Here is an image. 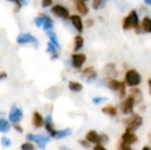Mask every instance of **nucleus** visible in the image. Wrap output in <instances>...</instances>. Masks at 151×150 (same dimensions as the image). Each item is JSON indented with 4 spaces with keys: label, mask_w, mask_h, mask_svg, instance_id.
I'll return each mask as SVG.
<instances>
[{
    "label": "nucleus",
    "mask_w": 151,
    "mask_h": 150,
    "mask_svg": "<svg viewBox=\"0 0 151 150\" xmlns=\"http://www.w3.org/2000/svg\"><path fill=\"white\" fill-rule=\"evenodd\" d=\"M140 19L139 14L136 9H132L124 18L122 19V23H121V28L123 31H129V30H136L140 25Z\"/></svg>",
    "instance_id": "obj_1"
},
{
    "label": "nucleus",
    "mask_w": 151,
    "mask_h": 150,
    "mask_svg": "<svg viewBox=\"0 0 151 150\" xmlns=\"http://www.w3.org/2000/svg\"><path fill=\"white\" fill-rule=\"evenodd\" d=\"M142 79L143 78H142L141 73L135 68L127 69L124 73V77H123V81L129 88H138L142 83Z\"/></svg>",
    "instance_id": "obj_2"
},
{
    "label": "nucleus",
    "mask_w": 151,
    "mask_h": 150,
    "mask_svg": "<svg viewBox=\"0 0 151 150\" xmlns=\"http://www.w3.org/2000/svg\"><path fill=\"white\" fill-rule=\"evenodd\" d=\"M123 124L125 126V130H129L132 132H136L137 130H139L142 126H143L144 119L139 113H132L131 115H129L127 118L122 120Z\"/></svg>",
    "instance_id": "obj_3"
},
{
    "label": "nucleus",
    "mask_w": 151,
    "mask_h": 150,
    "mask_svg": "<svg viewBox=\"0 0 151 150\" xmlns=\"http://www.w3.org/2000/svg\"><path fill=\"white\" fill-rule=\"evenodd\" d=\"M17 43L19 45H25V44L31 43L34 47L37 48L39 46V40L30 33H20L17 37Z\"/></svg>",
    "instance_id": "obj_4"
},
{
    "label": "nucleus",
    "mask_w": 151,
    "mask_h": 150,
    "mask_svg": "<svg viewBox=\"0 0 151 150\" xmlns=\"http://www.w3.org/2000/svg\"><path fill=\"white\" fill-rule=\"evenodd\" d=\"M135 106H136L135 100L129 95L127 98L121 101L119 109L123 115L129 116V115H131L132 113H134V108H135Z\"/></svg>",
    "instance_id": "obj_5"
},
{
    "label": "nucleus",
    "mask_w": 151,
    "mask_h": 150,
    "mask_svg": "<svg viewBox=\"0 0 151 150\" xmlns=\"http://www.w3.org/2000/svg\"><path fill=\"white\" fill-rule=\"evenodd\" d=\"M27 140L35 142L38 145L40 149H44L48 142H50V137L43 136V135H34V134H28L27 135Z\"/></svg>",
    "instance_id": "obj_6"
},
{
    "label": "nucleus",
    "mask_w": 151,
    "mask_h": 150,
    "mask_svg": "<svg viewBox=\"0 0 151 150\" xmlns=\"http://www.w3.org/2000/svg\"><path fill=\"white\" fill-rule=\"evenodd\" d=\"M52 12L55 16H57L58 18L63 19V20H68L71 17L69 9L67 7H65L64 5H61V4H56V5L52 6Z\"/></svg>",
    "instance_id": "obj_7"
},
{
    "label": "nucleus",
    "mask_w": 151,
    "mask_h": 150,
    "mask_svg": "<svg viewBox=\"0 0 151 150\" xmlns=\"http://www.w3.org/2000/svg\"><path fill=\"white\" fill-rule=\"evenodd\" d=\"M135 32L137 33V34H142V33L149 34V33H151V18L150 17L146 16L142 19L139 27L136 29Z\"/></svg>",
    "instance_id": "obj_8"
},
{
    "label": "nucleus",
    "mask_w": 151,
    "mask_h": 150,
    "mask_svg": "<svg viewBox=\"0 0 151 150\" xmlns=\"http://www.w3.org/2000/svg\"><path fill=\"white\" fill-rule=\"evenodd\" d=\"M86 62V56L80 52H74L71 56V64L74 69H80Z\"/></svg>",
    "instance_id": "obj_9"
},
{
    "label": "nucleus",
    "mask_w": 151,
    "mask_h": 150,
    "mask_svg": "<svg viewBox=\"0 0 151 150\" xmlns=\"http://www.w3.org/2000/svg\"><path fill=\"white\" fill-rule=\"evenodd\" d=\"M81 76L88 83H91V82L96 81L98 78V72L96 71V69L93 66L86 67L82 70Z\"/></svg>",
    "instance_id": "obj_10"
},
{
    "label": "nucleus",
    "mask_w": 151,
    "mask_h": 150,
    "mask_svg": "<svg viewBox=\"0 0 151 150\" xmlns=\"http://www.w3.org/2000/svg\"><path fill=\"white\" fill-rule=\"evenodd\" d=\"M138 136L135 134V132H132L129 130H124V132L121 134L120 141L124 144L127 145H133L138 142Z\"/></svg>",
    "instance_id": "obj_11"
},
{
    "label": "nucleus",
    "mask_w": 151,
    "mask_h": 150,
    "mask_svg": "<svg viewBox=\"0 0 151 150\" xmlns=\"http://www.w3.org/2000/svg\"><path fill=\"white\" fill-rule=\"evenodd\" d=\"M23 116H24V114H23L22 109L17 106H12L9 111V114H8V119H9L10 122L16 124V123H19V122L22 120Z\"/></svg>",
    "instance_id": "obj_12"
},
{
    "label": "nucleus",
    "mask_w": 151,
    "mask_h": 150,
    "mask_svg": "<svg viewBox=\"0 0 151 150\" xmlns=\"http://www.w3.org/2000/svg\"><path fill=\"white\" fill-rule=\"evenodd\" d=\"M86 139L91 143V144L93 143V144H95V145H102L101 134H99V133L95 130L88 131L86 135Z\"/></svg>",
    "instance_id": "obj_13"
},
{
    "label": "nucleus",
    "mask_w": 151,
    "mask_h": 150,
    "mask_svg": "<svg viewBox=\"0 0 151 150\" xmlns=\"http://www.w3.org/2000/svg\"><path fill=\"white\" fill-rule=\"evenodd\" d=\"M103 72L106 78H116V76L118 74L117 68H116L114 63H107L104 67Z\"/></svg>",
    "instance_id": "obj_14"
},
{
    "label": "nucleus",
    "mask_w": 151,
    "mask_h": 150,
    "mask_svg": "<svg viewBox=\"0 0 151 150\" xmlns=\"http://www.w3.org/2000/svg\"><path fill=\"white\" fill-rule=\"evenodd\" d=\"M70 21H71L72 25H73L74 28L77 30V32L81 33L83 31V28H84V23L82 21L81 17L79 14H71L70 17Z\"/></svg>",
    "instance_id": "obj_15"
},
{
    "label": "nucleus",
    "mask_w": 151,
    "mask_h": 150,
    "mask_svg": "<svg viewBox=\"0 0 151 150\" xmlns=\"http://www.w3.org/2000/svg\"><path fill=\"white\" fill-rule=\"evenodd\" d=\"M129 95L135 100L136 105H140L143 102V93L139 88H132L129 90Z\"/></svg>",
    "instance_id": "obj_16"
},
{
    "label": "nucleus",
    "mask_w": 151,
    "mask_h": 150,
    "mask_svg": "<svg viewBox=\"0 0 151 150\" xmlns=\"http://www.w3.org/2000/svg\"><path fill=\"white\" fill-rule=\"evenodd\" d=\"M121 85V81L118 80L117 78H107L106 81V88H109L111 92L113 93H118Z\"/></svg>",
    "instance_id": "obj_17"
},
{
    "label": "nucleus",
    "mask_w": 151,
    "mask_h": 150,
    "mask_svg": "<svg viewBox=\"0 0 151 150\" xmlns=\"http://www.w3.org/2000/svg\"><path fill=\"white\" fill-rule=\"evenodd\" d=\"M102 112L109 117H116L118 114V109L114 105H106L102 108Z\"/></svg>",
    "instance_id": "obj_18"
},
{
    "label": "nucleus",
    "mask_w": 151,
    "mask_h": 150,
    "mask_svg": "<svg viewBox=\"0 0 151 150\" xmlns=\"http://www.w3.org/2000/svg\"><path fill=\"white\" fill-rule=\"evenodd\" d=\"M75 7L81 16H86L88 14V11H90L86 3L84 1H82V0H75Z\"/></svg>",
    "instance_id": "obj_19"
},
{
    "label": "nucleus",
    "mask_w": 151,
    "mask_h": 150,
    "mask_svg": "<svg viewBox=\"0 0 151 150\" xmlns=\"http://www.w3.org/2000/svg\"><path fill=\"white\" fill-rule=\"evenodd\" d=\"M44 126H45V130L46 132L50 134V137L54 136L55 132H56V130H55L54 128V122H52V116L50 115H47L46 116V118L44 119Z\"/></svg>",
    "instance_id": "obj_20"
},
{
    "label": "nucleus",
    "mask_w": 151,
    "mask_h": 150,
    "mask_svg": "<svg viewBox=\"0 0 151 150\" xmlns=\"http://www.w3.org/2000/svg\"><path fill=\"white\" fill-rule=\"evenodd\" d=\"M68 88L70 90V92L72 93H80L82 90H83V85L82 83L78 81H75V80H70L68 82Z\"/></svg>",
    "instance_id": "obj_21"
},
{
    "label": "nucleus",
    "mask_w": 151,
    "mask_h": 150,
    "mask_svg": "<svg viewBox=\"0 0 151 150\" xmlns=\"http://www.w3.org/2000/svg\"><path fill=\"white\" fill-rule=\"evenodd\" d=\"M84 45V38L81 35H76L74 37V44H73V50L74 52H77L78 50H80Z\"/></svg>",
    "instance_id": "obj_22"
},
{
    "label": "nucleus",
    "mask_w": 151,
    "mask_h": 150,
    "mask_svg": "<svg viewBox=\"0 0 151 150\" xmlns=\"http://www.w3.org/2000/svg\"><path fill=\"white\" fill-rule=\"evenodd\" d=\"M72 134V130L71 128H64V130H56L52 138L56 139H63L66 138V137L70 136Z\"/></svg>",
    "instance_id": "obj_23"
},
{
    "label": "nucleus",
    "mask_w": 151,
    "mask_h": 150,
    "mask_svg": "<svg viewBox=\"0 0 151 150\" xmlns=\"http://www.w3.org/2000/svg\"><path fill=\"white\" fill-rule=\"evenodd\" d=\"M33 124L35 128H41L44 124V118L42 117V115L39 112L35 111L33 113Z\"/></svg>",
    "instance_id": "obj_24"
},
{
    "label": "nucleus",
    "mask_w": 151,
    "mask_h": 150,
    "mask_svg": "<svg viewBox=\"0 0 151 150\" xmlns=\"http://www.w3.org/2000/svg\"><path fill=\"white\" fill-rule=\"evenodd\" d=\"M10 131V123L4 118H0V132L2 134H7Z\"/></svg>",
    "instance_id": "obj_25"
},
{
    "label": "nucleus",
    "mask_w": 151,
    "mask_h": 150,
    "mask_svg": "<svg viewBox=\"0 0 151 150\" xmlns=\"http://www.w3.org/2000/svg\"><path fill=\"white\" fill-rule=\"evenodd\" d=\"M47 19H48L47 16L40 14L39 16H37L36 18H34V23H35L36 27H43L44 23L46 22V20H47Z\"/></svg>",
    "instance_id": "obj_26"
},
{
    "label": "nucleus",
    "mask_w": 151,
    "mask_h": 150,
    "mask_svg": "<svg viewBox=\"0 0 151 150\" xmlns=\"http://www.w3.org/2000/svg\"><path fill=\"white\" fill-rule=\"evenodd\" d=\"M46 34H47L48 38H50V42H52L54 45H56L58 48H60V43H59L58 36H57L56 32H54V31H48V32H46Z\"/></svg>",
    "instance_id": "obj_27"
},
{
    "label": "nucleus",
    "mask_w": 151,
    "mask_h": 150,
    "mask_svg": "<svg viewBox=\"0 0 151 150\" xmlns=\"http://www.w3.org/2000/svg\"><path fill=\"white\" fill-rule=\"evenodd\" d=\"M127 84H125V82L123 81H121V85H120V88H119V90H118V93H117V95H118V97H119V99H121V100H123V99H125L127 98Z\"/></svg>",
    "instance_id": "obj_28"
},
{
    "label": "nucleus",
    "mask_w": 151,
    "mask_h": 150,
    "mask_svg": "<svg viewBox=\"0 0 151 150\" xmlns=\"http://www.w3.org/2000/svg\"><path fill=\"white\" fill-rule=\"evenodd\" d=\"M43 30L45 31V32H48V31H52V29H54V21L52 20V19L48 17V19L46 20V22L44 23L43 25Z\"/></svg>",
    "instance_id": "obj_29"
},
{
    "label": "nucleus",
    "mask_w": 151,
    "mask_h": 150,
    "mask_svg": "<svg viewBox=\"0 0 151 150\" xmlns=\"http://www.w3.org/2000/svg\"><path fill=\"white\" fill-rule=\"evenodd\" d=\"M91 6H93V8L95 10L102 9L105 6V2H104V0H93Z\"/></svg>",
    "instance_id": "obj_30"
},
{
    "label": "nucleus",
    "mask_w": 151,
    "mask_h": 150,
    "mask_svg": "<svg viewBox=\"0 0 151 150\" xmlns=\"http://www.w3.org/2000/svg\"><path fill=\"white\" fill-rule=\"evenodd\" d=\"M58 50H59V48L57 47L56 45H54V44H52L50 41L47 43V48H46V52H47L48 54L52 55V56H54V55L58 54Z\"/></svg>",
    "instance_id": "obj_31"
},
{
    "label": "nucleus",
    "mask_w": 151,
    "mask_h": 150,
    "mask_svg": "<svg viewBox=\"0 0 151 150\" xmlns=\"http://www.w3.org/2000/svg\"><path fill=\"white\" fill-rule=\"evenodd\" d=\"M107 101V98L106 97H93V104H96V105H100V104H102V103H104V102H106Z\"/></svg>",
    "instance_id": "obj_32"
},
{
    "label": "nucleus",
    "mask_w": 151,
    "mask_h": 150,
    "mask_svg": "<svg viewBox=\"0 0 151 150\" xmlns=\"http://www.w3.org/2000/svg\"><path fill=\"white\" fill-rule=\"evenodd\" d=\"M1 145L3 147H9L12 145V141L9 138H7L6 136H3L1 138Z\"/></svg>",
    "instance_id": "obj_33"
},
{
    "label": "nucleus",
    "mask_w": 151,
    "mask_h": 150,
    "mask_svg": "<svg viewBox=\"0 0 151 150\" xmlns=\"http://www.w3.org/2000/svg\"><path fill=\"white\" fill-rule=\"evenodd\" d=\"M21 150H34V146L32 143L26 142L21 145Z\"/></svg>",
    "instance_id": "obj_34"
},
{
    "label": "nucleus",
    "mask_w": 151,
    "mask_h": 150,
    "mask_svg": "<svg viewBox=\"0 0 151 150\" xmlns=\"http://www.w3.org/2000/svg\"><path fill=\"white\" fill-rule=\"evenodd\" d=\"M118 150H133V148L131 147V145L124 144L120 141L119 144H118Z\"/></svg>",
    "instance_id": "obj_35"
},
{
    "label": "nucleus",
    "mask_w": 151,
    "mask_h": 150,
    "mask_svg": "<svg viewBox=\"0 0 151 150\" xmlns=\"http://www.w3.org/2000/svg\"><path fill=\"white\" fill-rule=\"evenodd\" d=\"M52 5V0H41V6L43 8L50 7Z\"/></svg>",
    "instance_id": "obj_36"
},
{
    "label": "nucleus",
    "mask_w": 151,
    "mask_h": 150,
    "mask_svg": "<svg viewBox=\"0 0 151 150\" xmlns=\"http://www.w3.org/2000/svg\"><path fill=\"white\" fill-rule=\"evenodd\" d=\"M7 1L12 2V3L16 4V5H17L16 11H19V10L21 9V7H22V2H21V0H7Z\"/></svg>",
    "instance_id": "obj_37"
},
{
    "label": "nucleus",
    "mask_w": 151,
    "mask_h": 150,
    "mask_svg": "<svg viewBox=\"0 0 151 150\" xmlns=\"http://www.w3.org/2000/svg\"><path fill=\"white\" fill-rule=\"evenodd\" d=\"M93 24H95V21H93V19H86V20L84 21V26L88 27V28H90V27H93Z\"/></svg>",
    "instance_id": "obj_38"
},
{
    "label": "nucleus",
    "mask_w": 151,
    "mask_h": 150,
    "mask_svg": "<svg viewBox=\"0 0 151 150\" xmlns=\"http://www.w3.org/2000/svg\"><path fill=\"white\" fill-rule=\"evenodd\" d=\"M79 144L81 145L82 147H84V148H90L91 147V143L88 142V140H79Z\"/></svg>",
    "instance_id": "obj_39"
},
{
    "label": "nucleus",
    "mask_w": 151,
    "mask_h": 150,
    "mask_svg": "<svg viewBox=\"0 0 151 150\" xmlns=\"http://www.w3.org/2000/svg\"><path fill=\"white\" fill-rule=\"evenodd\" d=\"M101 140H102V145H104V144H106V143H108L109 137L106 134H101Z\"/></svg>",
    "instance_id": "obj_40"
},
{
    "label": "nucleus",
    "mask_w": 151,
    "mask_h": 150,
    "mask_svg": "<svg viewBox=\"0 0 151 150\" xmlns=\"http://www.w3.org/2000/svg\"><path fill=\"white\" fill-rule=\"evenodd\" d=\"M14 130H16L18 133H20V134H22V133H23V128L19 123L14 124Z\"/></svg>",
    "instance_id": "obj_41"
},
{
    "label": "nucleus",
    "mask_w": 151,
    "mask_h": 150,
    "mask_svg": "<svg viewBox=\"0 0 151 150\" xmlns=\"http://www.w3.org/2000/svg\"><path fill=\"white\" fill-rule=\"evenodd\" d=\"M93 150H108V149H106L103 145H95L93 146Z\"/></svg>",
    "instance_id": "obj_42"
},
{
    "label": "nucleus",
    "mask_w": 151,
    "mask_h": 150,
    "mask_svg": "<svg viewBox=\"0 0 151 150\" xmlns=\"http://www.w3.org/2000/svg\"><path fill=\"white\" fill-rule=\"evenodd\" d=\"M5 78H7V74L5 72H0V80L5 79Z\"/></svg>",
    "instance_id": "obj_43"
},
{
    "label": "nucleus",
    "mask_w": 151,
    "mask_h": 150,
    "mask_svg": "<svg viewBox=\"0 0 151 150\" xmlns=\"http://www.w3.org/2000/svg\"><path fill=\"white\" fill-rule=\"evenodd\" d=\"M143 2L146 6H151V0H143Z\"/></svg>",
    "instance_id": "obj_44"
},
{
    "label": "nucleus",
    "mask_w": 151,
    "mask_h": 150,
    "mask_svg": "<svg viewBox=\"0 0 151 150\" xmlns=\"http://www.w3.org/2000/svg\"><path fill=\"white\" fill-rule=\"evenodd\" d=\"M147 83H148V88H149V92H150V94H151V78H148Z\"/></svg>",
    "instance_id": "obj_45"
},
{
    "label": "nucleus",
    "mask_w": 151,
    "mask_h": 150,
    "mask_svg": "<svg viewBox=\"0 0 151 150\" xmlns=\"http://www.w3.org/2000/svg\"><path fill=\"white\" fill-rule=\"evenodd\" d=\"M142 150H151V147L150 146H147V145H146V146H144L143 148H142Z\"/></svg>",
    "instance_id": "obj_46"
},
{
    "label": "nucleus",
    "mask_w": 151,
    "mask_h": 150,
    "mask_svg": "<svg viewBox=\"0 0 151 150\" xmlns=\"http://www.w3.org/2000/svg\"><path fill=\"white\" fill-rule=\"evenodd\" d=\"M148 140H149V143H150V145H151V131L149 132V134H148Z\"/></svg>",
    "instance_id": "obj_47"
},
{
    "label": "nucleus",
    "mask_w": 151,
    "mask_h": 150,
    "mask_svg": "<svg viewBox=\"0 0 151 150\" xmlns=\"http://www.w3.org/2000/svg\"><path fill=\"white\" fill-rule=\"evenodd\" d=\"M21 2H22V3H24V4H26L27 3V0H21Z\"/></svg>",
    "instance_id": "obj_48"
},
{
    "label": "nucleus",
    "mask_w": 151,
    "mask_h": 150,
    "mask_svg": "<svg viewBox=\"0 0 151 150\" xmlns=\"http://www.w3.org/2000/svg\"><path fill=\"white\" fill-rule=\"evenodd\" d=\"M61 150H70V149H68V148H66V147H62Z\"/></svg>",
    "instance_id": "obj_49"
},
{
    "label": "nucleus",
    "mask_w": 151,
    "mask_h": 150,
    "mask_svg": "<svg viewBox=\"0 0 151 150\" xmlns=\"http://www.w3.org/2000/svg\"><path fill=\"white\" fill-rule=\"evenodd\" d=\"M82 1H84V2H86V1H88V0H82Z\"/></svg>",
    "instance_id": "obj_50"
}]
</instances>
